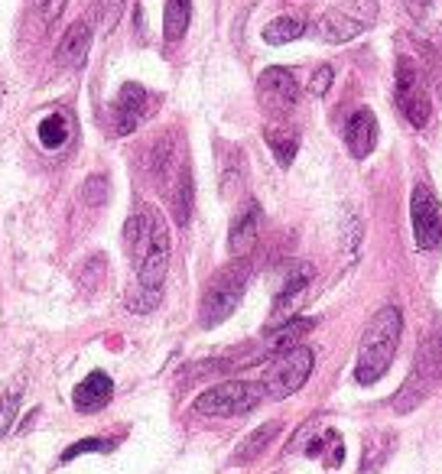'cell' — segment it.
<instances>
[{
  "label": "cell",
  "mask_w": 442,
  "mask_h": 474,
  "mask_svg": "<svg viewBox=\"0 0 442 474\" xmlns=\"http://www.w3.org/2000/svg\"><path fill=\"white\" fill-rule=\"evenodd\" d=\"M332 79H335L332 65H319L316 72H313V79H309V95L322 98L325 91H329V85H332Z\"/></svg>",
  "instance_id": "cell-29"
},
{
  "label": "cell",
  "mask_w": 442,
  "mask_h": 474,
  "mask_svg": "<svg viewBox=\"0 0 442 474\" xmlns=\"http://www.w3.org/2000/svg\"><path fill=\"white\" fill-rule=\"evenodd\" d=\"M111 394H114V384H111V377L104 374V370H95V374H88L85 380H81L79 387H75V410L79 412H98L108 406Z\"/></svg>",
  "instance_id": "cell-15"
},
{
  "label": "cell",
  "mask_w": 442,
  "mask_h": 474,
  "mask_svg": "<svg viewBox=\"0 0 442 474\" xmlns=\"http://www.w3.org/2000/svg\"><path fill=\"white\" fill-rule=\"evenodd\" d=\"M313 328H316V319H289V322H283L280 328L271 335V348L277 351V354L296 348L299 341H303V335H309Z\"/></svg>",
  "instance_id": "cell-19"
},
{
  "label": "cell",
  "mask_w": 442,
  "mask_h": 474,
  "mask_svg": "<svg viewBox=\"0 0 442 474\" xmlns=\"http://www.w3.org/2000/svg\"><path fill=\"white\" fill-rule=\"evenodd\" d=\"M257 98H261V108L267 114H289V111L296 108L299 101V81L296 75L289 72V69H263L261 79H257Z\"/></svg>",
  "instance_id": "cell-10"
},
{
  "label": "cell",
  "mask_w": 442,
  "mask_h": 474,
  "mask_svg": "<svg viewBox=\"0 0 442 474\" xmlns=\"http://www.w3.org/2000/svg\"><path fill=\"white\" fill-rule=\"evenodd\" d=\"M400 331H404V315L397 305H384L368 322L358 345V364H354V380L358 384H378L394 364V354L400 348Z\"/></svg>",
  "instance_id": "cell-2"
},
{
  "label": "cell",
  "mask_w": 442,
  "mask_h": 474,
  "mask_svg": "<svg viewBox=\"0 0 442 474\" xmlns=\"http://www.w3.org/2000/svg\"><path fill=\"white\" fill-rule=\"evenodd\" d=\"M81 195H85L88 205H104V202H108V179H104V176H91V179L85 182V188H81Z\"/></svg>",
  "instance_id": "cell-27"
},
{
  "label": "cell",
  "mask_w": 442,
  "mask_h": 474,
  "mask_svg": "<svg viewBox=\"0 0 442 474\" xmlns=\"http://www.w3.org/2000/svg\"><path fill=\"white\" fill-rule=\"evenodd\" d=\"M124 244L130 251V263L137 273V287L163 293L166 270H170V231L163 224L156 208H140L137 215L127 218Z\"/></svg>",
  "instance_id": "cell-1"
},
{
  "label": "cell",
  "mask_w": 442,
  "mask_h": 474,
  "mask_svg": "<svg viewBox=\"0 0 442 474\" xmlns=\"http://www.w3.org/2000/svg\"><path fill=\"white\" fill-rule=\"evenodd\" d=\"M345 140H348V150H352L354 160H364L374 144H378V117L371 114V108H358L348 121V130H345Z\"/></svg>",
  "instance_id": "cell-14"
},
{
  "label": "cell",
  "mask_w": 442,
  "mask_h": 474,
  "mask_svg": "<svg viewBox=\"0 0 442 474\" xmlns=\"http://www.w3.org/2000/svg\"><path fill=\"white\" fill-rule=\"evenodd\" d=\"M65 4H69V0H46V7H43L46 23H53V20H59V13H63V10H65Z\"/></svg>",
  "instance_id": "cell-30"
},
{
  "label": "cell",
  "mask_w": 442,
  "mask_h": 474,
  "mask_svg": "<svg viewBox=\"0 0 442 474\" xmlns=\"http://www.w3.org/2000/svg\"><path fill=\"white\" fill-rule=\"evenodd\" d=\"M247 279H251V267L238 260L231 267L218 270L215 277L208 279L205 293H202V305H199V322L202 328H215L225 319H231V312L241 303L244 289H247Z\"/></svg>",
  "instance_id": "cell-3"
},
{
  "label": "cell",
  "mask_w": 442,
  "mask_h": 474,
  "mask_svg": "<svg viewBox=\"0 0 442 474\" xmlns=\"http://www.w3.org/2000/svg\"><path fill=\"white\" fill-rule=\"evenodd\" d=\"M442 380V328H433L429 335L420 338V348H416V361L413 370L406 377L404 390L394 396V406L400 412L413 410L416 403H423V396L433 390V384Z\"/></svg>",
  "instance_id": "cell-4"
},
{
  "label": "cell",
  "mask_w": 442,
  "mask_h": 474,
  "mask_svg": "<svg viewBox=\"0 0 442 474\" xmlns=\"http://www.w3.org/2000/svg\"><path fill=\"white\" fill-rule=\"evenodd\" d=\"M121 13H124V0H98L95 4V29L111 33L121 23Z\"/></svg>",
  "instance_id": "cell-24"
},
{
  "label": "cell",
  "mask_w": 442,
  "mask_h": 474,
  "mask_svg": "<svg viewBox=\"0 0 442 474\" xmlns=\"http://www.w3.org/2000/svg\"><path fill=\"white\" fill-rule=\"evenodd\" d=\"M378 4L374 0H342L319 17V37L325 43H348L374 27Z\"/></svg>",
  "instance_id": "cell-6"
},
{
  "label": "cell",
  "mask_w": 442,
  "mask_h": 474,
  "mask_svg": "<svg viewBox=\"0 0 442 474\" xmlns=\"http://www.w3.org/2000/svg\"><path fill=\"white\" fill-rule=\"evenodd\" d=\"M397 108L413 127H426L433 117V101H429L426 79L410 55L397 59Z\"/></svg>",
  "instance_id": "cell-8"
},
{
  "label": "cell",
  "mask_w": 442,
  "mask_h": 474,
  "mask_svg": "<svg viewBox=\"0 0 442 474\" xmlns=\"http://www.w3.org/2000/svg\"><path fill=\"white\" fill-rule=\"evenodd\" d=\"M313 364H316V354L306 345H296V348L280 351L277 358L271 361V367L263 370V394L271 400H287L306 384L309 374H313Z\"/></svg>",
  "instance_id": "cell-5"
},
{
  "label": "cell",
  "mask_w": 442,
  "mask_h": 474,
  "mask_svg": "<svg viewBox=\"0 0 442 474\" xmlns=\"http://www.w3.org/2000/svg\"><path fill=\"white\" fill-rule=\"evenodd\" d=\"M263 140H267V146L273 150V156H277V162H280V166H293V160H296V150H299L296 137L287 134V130H273V127H267V130H263Z\"/></svg>",
  "instance_id": "cell-22"
},
{
  "label": "cell",
  "mask_w": 442,
  "mask_h": 474,
  "mask_svg": "<svg viewBox=\"0 0 442 474\" xmlns=\"http://www.w3.org/2000/svg\"><path fill=\"white\" fill-rule=\"evenodd\" d=\"M156 111V98L144 85H137V81H127L124 88H121L118 101H114V134H130L137 130V124H144L146 117Z\"/></svg>",
  "instance_id": "cell-11"
},
{
  "label": "cell",
  "mask_w": 442,
  "mask_h": 474,
  "mask_svg": "<svg viewBox=\"0 0 442 474\" xmlns=\"http://www.w3.org/2000/svg\"><path fill=\"white\" fill-rule=\"evenodd\" d=\"M280 422H263L261 429H254L251 436L244 438L241 445H238V452H235V458H231V462H235V465H247V462H254V458L261 455L263 448L271 445L273 438L280 436Z\"/></svg>",
  "instance_id": "cell-16"
},
{
  "label": "cell",
  "mask_w": 442,
  "mask_h": 474,
  "mask_svg": "<svg viewBox=\"0 0 442 474\" xmlns=\"http://www.w3.org/2000/svg\"><path fill=\"white\" fill-rule=\"evenodd\" d=\"M263 396H267L263 384L228 380V384H218L205 394H199L196 412H202V416H241V412H251Z\"/></svg>",
  "instance_id": "cell-7"
},
{
  "label": "cell",
  "mask_w": 442,
  "mask_h": 474,
  "mask_svg": "<svg viewBox=\"0 0 442 474\" xmlns=\"http://www.w3.org/2000/svg\"><path fill=\"white\" fill-rule=\"evenodd\" d=\"M17 403H20V394H7L0 400V438L7 436V429L17 420Z\"/></svg>",
  "instance_id": "cell-28"
},
{
  "label": "cell",
  "mask_w": 442,
  "mask_h": 474,
  "mask_svg": "<svg viewBox=\"0 0 442 474\" xmlns=\"http://www.w3.org/2000/svg\"><path fill=\"white\" fill-rule=\"evenodd\" d=\"M111 448H114V438H81V442L65 448L63 462H72V458L85 455V452H111Z\"/></svg>",
  "instance_id": "cell-25"
},
{
  "label": "cell",
  "mask_w": 442,
  "mask_h": 474,
  "mask_svg": "<svg viewBox=\"0 0 442 474\" xmlns=\"http://www.w3.org/2000/svg\"><path fill=\"white\" fill-rule=\"evenodd\" d=\"M91 37H95V27H91L88 20H79L69 27V33L63 37L59 49H55V59L63 69H81L85 59H88V49H91Z\"/></svg>",
  "instance_id": "cell-12"
},
{
  "label": "cell",
  "mask_w": 442,
  "mask_h": 474,
  "mask_svg": "<svg viewBox=\"0 0 442 474\" xmlns=\"http://www.w3.org/2000/svg\"><path fill=\"white\" fill-rule=\"evenodd\" d=\"M325 452H332V462H329V468L342 465L345 442H342V436H338L335 429H325L322 436H316V438H313V442L306 445V455H313V458H325Z\"/></svg>",
  "instance_id": "cell-23"
},
{
  "label": "cell",
  "mask_w": 442,
  "mask_h": 474,
  "mask_svg": "<svg viewBox=\"0 0 442 474\" xmlns=\"http://www.w3.org/2000/svg\"><path fill=\"white\" fill-rule=\"evenodd\" d=\"M309 279H313V267H309V263H296V267L289 270V277L283 279L280 293H277V299H273V309H277V315L287 312L289 303H293V299H299V295L306 293Z\"/></svg>",
  "instance_id": "cell-18"
},
{
  "label": "cell",
  "mask_w": 442,
  "mask_h": 474,
  "mask_svg": "<svg viewBox=\"0 0 442 474\" xmlns=\"http://www.w3.org/2000/svg\"><path fill=\"white\" fill-rule=\"evenodd\" d=\"M303 33H306V23H303V17H277V20H271V23L263 27V43L283 46V43H293V39H299Z\"/></svg>",
  "instance_id": "cell-20"
},
{
  "label": "cell",
  "mask_w": 442,
  "mask_h": 474,
  "mask_svg": "<svg viewBox=\"0 0 442 474\" xmlns=\"http://www.w3.org/2000/svg\"><path fill=\"white\" fill-rule=\"evenodd\" d=\"M192 20V0H166V13H163V37L166 43H179L189 29Z\"/></svg>",
  "instance_id": "cell-17"
},
{
  "label": "cell",
  "mask_w": 442,
  "mask_h": 474,
  "mask_svg": "<svg viewBox=\"0 0 442 474\" xmlns=\"http://www.w3.org/2000/svg\"><path fill=\"white\" fill-rule=\"evenodd\" d=\"M406 4V10L413 13V17H423V10L429 7V0H404Z\"/></svg>",
  "instance_id": "cell-31"
},
{
  "label": "cell",
  "mask_w": 442,
  "mask_h": 474,
  "mask_svg": "<svg viewBox=\"0 0 442 474\" xmlns=\"http://www.w3.org/2000/svg\"><path fill=\"white\" fill-rule=\"evenodd\" d=\"M410 218H413V237L420 251H436L442 244V202L429 186H416L410 198Z\"/></svg>",
  "instance_id": "cell-9"
},
{
  "label": "cell",
  "mask_w": 442,
  "mask_h": 474,
  "mask_svg": "<svg viewBox=\"0 0 442 474\" xmlns=\"http://www.w3.org/2000/svg\"><path fill=\"white\" fill-rule=\"evenodd\" d=\"M160 295L163 293H150V289L137 287V293L127 295V305H130V312H154L156 305H160Z\"/></svg>",
  "instance_id": "cell-26"
},
{
  "label": "cell",
  "mask_w": 442,
  "mask_h": 474,
  "mask_svg": "<svg viewBox=\"0 0 442 474\" xmlns=\"http://www.w3.org/2000/svg\"><path fill=\"white\" fill-rule=\"evenodd\" d=\"M261 205L251 202V205L244 208L241 215L235 218L231 224V234H228V251L235 254L238 260H244L247 254L254 251V244H257V234H261Z\"/></svg>",
  "instance_id": "cell-13"
},
{
  "label": "cell",
  "mask_w": 442,
  "mask_h": 474,
  "mask_svg": "<svg viewBox=\"0 0 442 474\" xmlns=\"http://www.w3.org/2000/svg\"><path fill=\"white\" fill-rule=\"evenodd\" d=\"M69 117L65 114H49L39 121V144L46 146V150H59V146L69 140Z\"/></svg>",
  "instance_id": "cell-21"
}]
</instances>
